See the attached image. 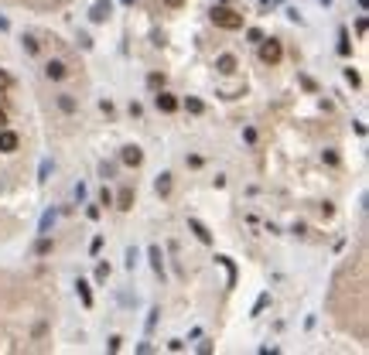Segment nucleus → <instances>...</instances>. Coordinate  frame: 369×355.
<instances>
[{
    "label": "nucleus",
    "instance_id": "obj_1",
    "mask_svg": "<svg viewBox=\"0 0 369 355\" xmlns=\"http://www.w3.org/2000/svg\"><path fill=\"white\" fill-rule=\"evenodd\" d=\"M212 24L222 28V31H240L243 28V14H236L232 7H226V4H216V7H212Z\"/></svg>",
    "mask_w": 369,
    "mask_h": 355
},
{
    "label": "nucleus",
    "instance_id": "obj_2",
    "mask_svg": "<svg viewBox=\"0 0 369 355\" xmlns=\"http://www.w3.org/2000/svg\"><path fill=\"white\" fill-rule=\"evenodd\" d=\"M280 58H284V45H280L277 38H263V41H260V62H263V65H277Z\"/></svg>",
    "mask_w": 369,
    "mask_h": 355
},
{
    "label": "nucleus",
    "instance_id": "obj_3",
    "mask_svg": "<svg viewBox=\"0 0 369 355\" xmlns=\"http://www.w3.org/2000/svg\"><path fill=\"white\" fill-rule=\"evenodd\" d=\"M110 14H113V4H110V0H96V4H92V11H89V21L92 24H103V21H110Z\"/></svg>",
    "mask_w": 369,
    "mask_h": 355
},
{
    "label": "nucleus",
    "instance_id": "obj_4",
    "mask_svg": "<svg viewBox=\"0 0 369 355\" xmlns=\"http://www.w3.org/2000/svg\"><path fill=\"white\" fill-rule=\"evenodd\" d=\"M120 160H123L127 168H140V164H144V150H140L137 144H130V147L120 150Z\"/></svg>",
    "mask_w": 369,
    "mask_h": 355
},
{
    "label": "nucleus",
    "instance_id": "obj_5",
    "mask_svg": "<svg viewBox=\"0 0 369 355\" xmlns=\"http://www.w3.org/2000/svg\"><path fill=\"white\" fill-rule=\"evenodd\" d=\"M17 147H21V137H17L14 130H7V126H0V150H4V154H14Z\"/></svg>",
    "mask_w": 369,
    "mask_h": 355
},
{
    "label": "nucleus",
    "instance_id": "obj_6",
    "mask_svg": "<svg viewBox=\"0 0 369 355\" xmlns=\"http://www.w3.org/2000/svg\"><path fill=\"white\" fill-rule=\"evenodd\" d=\"M154 106H157L161 113H174L181 103H178V96H171V92H157V96H154Z\"/></svg>",
    "mask_w": 369,
    "mask_h": 355
},
{
    "label": "nucleus",
    "instance_id": "obj_7",
    "mask_svg": "<svg viewBox=\"0 0 369 355\" xmlns=\"http://www.w3.org/2000/svg\"><path fill=\"white\" fill-rule=\"evenodd\" d=\"M216 69H219L222 75H232V72L240 69V62H236V55H219L216 58Z\"/></svg>",
    "mask_w": 369,
    "mask_h": 355
},
{
    "label": "nucleus",
    "instance_id": "obj_8",
    "mask_svg": "<svg viewBox=\"0 0 369 355\" xmlns=\"http://www.w3.org/2000/svg\"><path fill=\"white\" fill-rule=\"evenodd\" d=\"M45 75L51 82H58V79H65V62H58V58H51V62H48L45 65Z\"/></svg>",
    "mask_w": 369,
    "mask_h": 355
},
{
    "label": "nucleus",
    "instance_id": "obj_9",
    "mask_svg": "<svg viewBox=\"0 0 369 355\" xmlns=\"http://www.w3.org/2000/svg\"><path fill=\"white\" fill-rule=\"evenodd\" d=\"M113 202H116L120 212H130V208H134V188H120V195H116Z\"/></svg>",
    "mask_w": 369,
    "mask_h": 355
},
{
    "label": "nucleus",
    "instance_id": "obj_10",
    "mask_svg": "<svg viewBox=\"0 0 369 355\" xmlns=\"http://www.w3.org/2000/svg\"><path fill=\"white\" fill-rule=\"evenodd\" d=\"M188 229H192V232L198 236V242H212V232H208L205 226L198 222V219H188Z\"/></svg>",
    "mask_w": 369,
    "mask_h": 355
},
{
    "label": "nucleus",
    "instance_id": "obj_11",
    "mask_svg": "<svg viewBox=\"0 0 369 355\" xmlns=\"http://www.w3.org/2000/svg\"><path fill=\"white\" fill-rule=\"evenodd\" d=\"M154 192H157L161 198H168V195H171V174H168V171H164L161 178L154 181Z\"/></svg>",
    "mask_w": 369,
    "mask_h": 355
},
{
    "label": "nucleus",
    "instance_id": "obj_12",
    "mask_svg": "<svg viewBox=\"0 0 369 355\" xmlns=\"http://www.w3.org/2000/svg\"><path fill=\"white\" fill-rule=\"evenodd\" d=\"M75 290H79L82 308H92V290H89V284H86V280H79V284H75Z\"/></svg>",
    "mask_w": 369,
    "mask_h": 355
},
{
    "label": "nucleus",
    "instance_id": "obj_13",
    "mask_svg": "<svg viewBox=\"0 0 369 355\" xmlns=\"http://www.w3.org/2000/svg\"><path fill=\"white\" fill-rule=\"evenodd\" d=\"M184 110H188V113L192 116H198V113H205V103H202V99H195V96H188V99H184Z\"/></svg>",
    "mask_w": 369,
    "mask_h": 355
},
{
    "label": "nucleus",
    "instance_id": "obj_14",
    "mask_svg": "<svg viewBox=\"0 0 369 355\" xmlns=\"http://www.w3.org/2000/svg\"><path fill=\"white\" fill-rule=\"evenodd\" d=\"M147 256H150V266H154V274H161V270H164V263H161V250H157V246H150Z\"/></svg>",
    "mask_w": 369,
    "mask_h": 355
},
{
    "label": "nucleus",
    "instance_id": "obj_15",
    "mask_svg": "<svg viewBox=\"0 0 369 355\" xmlns=\"http://www.w3.org/2000/svg\"><path fill=\"white\" fill-rule=\"evenodd\" d=\"M51 250H55V242H51V239H38V246H35V253H38V256H48Z\"/></svg>",
    "mask_w": 369,
    "mask_h": 355
},
{
    "label": "nucleus",
    "instance_id": "obj_16",
    "mask_svg": "<svg viewBox=\"0 0 369 355\" xmlns=\"http://www.w3.org/2000/svg\"><path fill=\"white\" fill-rule=\"evenodd\" d=\"M58 106H62L65 113H75V99H72L69 92H65V96H58Z\"/></svg>",
    "mask_w": 369,
    "mask_h": 355
},
{
    "label": "nucleus",
    "instance_id": "obj_17",
    "mask_svg": "<svg viewBox=\"0 0 369 355\" xmlns=\"http://www.w3.org/2000/svg\"><path fill=\"white\" fill-rule=\"evenodd\" d=\"M147 86H150V89H164V75H161V72H150Z\"/></svg>",
    "mask_w": 369,
    "mask_h": 355
},
{
    "label": "nucleus",
    "instance_id": "obj_18",
    "mask_svg": "<svg viewBox=\"0 0 369 355\" xmlns=\"http://www.w3.org/2000/svg\"><path fill=\"white\" fill-rule=\"evenodd\" d=\"M338 55H352V45H349V35H346V31H342V38H338Z\"/></svg>",
    "mask_w": 369,
    "mask_h": 355
},
{
    "label": "nucleus",
    "instance_id": "obj_19",
    "mask_svg": "<svg viewBox=\"0 0 369 355\" xmlns=\"http://www.w3.org/2000/svg\"><path fill=\"white\" fill-rule=\"evenodd\" d=\"M106 277H110V263H99L96 266V284H106Z\"/></svg>",
    "mask_w": 369,
    "mask_h": 355
},
{
    "label": "nucleus",
    "instance_id": "obj_20",
    "mask_svg": "<svg viewBox=\"0 0 369 355\" xmlns=\"http://www.w3.org/2000/svg\"><path fill=\"white\" fill-rule=\"evenodd\" d=\"M24 51H28V55H38V41L35 38H24Z\"/></svg>",
    "mask_w": 369,
    "mask_h": 355
},
{
    "label": "nucleus",
    "instance_id": "obj_21",
    "mask_svg": "<svg viewBox=\"0 0 369 355\" xmlns=\"http://www.w3.org/2000/svg\"><path fill=\"white\" fill-rule=\"evenodd\" d=\"M346 82H349V86H359L362 79H359V72H356V69H346Z\"/></svg>",
    "mask_w": 369,
    "mask_h": 355
},
{
    "label": "nucleus",
    "instance_id": "obj_22",
    "mask_svg": "<svg viewBox=\"0 0 369 355\" xmlns=\"http://www.w3.org/2000/svg\"><path fill=\"white\" fill-rule=\"evenodd\" d=\"M246 38H250L253 45H260V41H263V31H256V28H250V31H246Z\"/></svg>",
    "mask_w": 369,
    "mask_h": 355
},
{
    "label": "nucleus",
    "instance_id": "obj_23",
    "mask_svg": "<svg viewBox=\"0 0 369 355\" xmlns=\"http://www.w3.org/2000/svg\"><path fill=\"white\" fill-rule=\"evenodd\" d=\"M4 89H11V75L0 69V92H4Z\"/></svg>",
    "mask_w": 369,
    "mask_h": 355
},
{
    "label": "nucleus",
    "instance_id": "obj_24",
    "mask_svg": "<svg viewBox=\"0 0 369 355\" xmlns=\"http://www.w3.org/2000/svg\"><path fill=\"white\" fill-rule=\"evenodd\" d=\"M99 202H103V205H113V195H110V188H103V192H99Z\"/></svg>",
    "mask_w": 369,
    "mask_h": 355
},
{
    "label": "nucleus",
    "instance_id": "obj_25",
    "mask_svg": "<svg viewBox=\"0 0 369 355\" xmlns=\"http://www.w3.org/2000/svg\"><path fill=\"white\" fill-rule=\"evenodd\" d=\"M267 301H270V294H263V297L256 301V308H253V314H260V311H263V308H267Z\"/></svg>",
    "mask_w": 369,
    "mask_h": 355
},
{
    "label": "nucleus",
    "instance_id": "obj_26",
    "mask_svg": "<svg viewBox=\"0 0 369 355\" xmlns=\"http://www.w3.org/2000/svg\"><path fill=\"white\" fill-rule=\"evenodd\" d=\"M99 246H103V236H96V239L89 242V253H99Z\"/></svg>",
    "mask_w": 369,
    "mask_h": 355
},
{
    "label": "nucleus",
    "instance_id": "obj_27",
    "mask_svg": "<svg viewBox=\"0 0 369 355\" xmlns=\"http://www.w3.org/2000/svg\"><path fill=\"white\" fill-rule=\"evenodd\" d=\"M116 174V164H103V178H113Z\"/></svg>",
    "mask_w": 369,
    "mask_h": 355
},
{
    "label": "nucleus",
    "instance_id": "obj_28",
    "mask_svg": "<svg viewBox=\"0 0 369 355\" xmlns=\"http://www.w3.org/2000/svg\"><path fill=\"white\" fill-rule=\"evenodd\" d=\"M164 4H168V7H181L184 0H164Z\"/></svg>",
    "mask_w": 369,
    "mask_h": 355
},
{
    "label": "nucleus",
    "instance_id": "obj_29",
    "mask_svg": "<svg viewBox=\"0 0 369 355\" xmlns=\"http://www.w3.org/2000/svg\"><path fill=\"white\" fill-rule=\"evenodd\" d=\"M0 126H7V113L4 110H0Z\"/></svg>",
    "mask_w": 369,
    "mask_h": 355
},
{
    "label": "nucleus",
    "instance_id": "obj_30",
    "mask_svg": "<svg viewBox=\"0 0 369 355\" xmlns=\"http://www.w3.org/2000/svg\"><path fill=\"white\" fill-rule=\"evenodd\" d=\"M0 31H7V21H4V17H0Z\"/></svg>",
    "mask_w": 369,
    "mask_h": 355
},
{
    "label": "nucleus",
    "instance_id": "obj_31",
    "mask_svg": "<svg viewBox=\"0 0 369 355\" xmlns=\"http://www.w3.org/2000/svg\"><path fill=\"white\" fill-rule=\"evenodd\" d=\"M123 4H134V0H123Z\"/></svg>",
    "mask_w": 369,
    "mask_h": 355
},
{
    "label": "nucleus",
    "instance_id": "obj_32",
    "mask_svg": "<svg viewBox=\"0 0 369 355\" xmlns=\"http://www.w3.org/2000/svg\"><path fill=\"white\" fill-rule=\"evenodd\" d=\"M219 4H226V0H219Z\"/></svg>",
    "mask_w": 369,
    "mask_h": 355
}]
</instances>
